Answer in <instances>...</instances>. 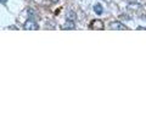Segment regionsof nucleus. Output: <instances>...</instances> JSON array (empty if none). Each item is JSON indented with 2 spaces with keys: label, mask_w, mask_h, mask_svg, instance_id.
Masks as SVG:
<instances>
[{
  "label": "nucleus",
  "mask_w": 146,
  "mask_h": 122,
  "mask_svg": "<svg viewBox=\"0 0 146 122\" xmlns=\"http://www.w3.org/2000/svg\"><path fill=\"white\" fill-rule=\"evenodd\" d=\"M94 11L96 12V15H101L102 11H104L102 5H100V4H96V5H94Z\"/></svg>",
  "instance_id": "nucleus-5"
},
{
  "label": "nucleus",
  "mask_w": 146,
  "mask_h": 122,
  "mask_svg": "<svg viewBox=\"0 0 146 122\" xmlns=\"http://www.w3.org/2000/svg\"><path fill=\"white\" fill-rule=\"evenodd\" d=\"M90 27L93 29H104V23H102V21H100V20H94L91 22Z\"/></svg>",
  "instance_id": "nucleus-4"
},
{
  "label": "nucleus",
  "mask_w": 146,
  "mask_h": 122,
  "mask_svg": "<svg viewBox=\"0 0 146 122\" xmlns=\"http://www.w3.org/2000/svg\"><path fill=\"white\" fill-rule=\"evenodd\" d=\"M34 1H35V3H38V4H42V3H43V0H34Z\"/></svg>",
  "instance_id": "nucleus-7"
},
{
  "label": "nucleus",
  "mask_w": 146,
  "mask_h": 122,
  "mask_svg": "<svg viewBox=\"0 0 146 122\" xmlns=\"http://www.w3.org/2000/svg\"><path fill=\"white\" fill-rule=\"evenodd\" d=\"M110 28L115 29V31H125L127 29V26L123 25L122 22L115 21V22H111V23H110Z\"/></svg>",
  "instance_id": "nucleus-2"
},
{
  "label": "nucleus",
  "mask_w": 146,
  "mask_h": 122,
  "mask_svg": "<svg viewBox=\"0 0 146 122\" xmlns=\"http://www.w3.org/2000/svg\"><path fill=\"white\" fill-rule=\"evenodd\" d=\"M76 19H77V16H76V12H74V11L68 10V11L66 12V21H67V22H72V23H74Z\"/></svg>",
  "instance_id": "nucleus-3"
},
{
  "label": "nucleus",
  "mask_w": 146,
  "mask_h": 122,
  "mask_svg": "<svg viewBox=\"0 0 146 122\" xmlns=\"http://www.w3.org/2000/svg\"><path fill=\"white\" fill-rule=\"evenodd\" d=\"M51 1H52V3H57V1H58V0H51Z\"/></svg>",
  "instance_id": "nucleus-9"
},
{
  "label": "nucleus",
  "mask_w": 146,
  "mask_h": 122,
  "mask_svg": "<svg viewBox=\"0 0 146 122\" xmlns=\"http://www.w3.org/2000/svg\"><path fill=\"white\" fill-rule=\"evenodd\" d=\"M23 28H25V29H27V31H36V29L39 28V26L36 25V22H35L34 20L29 19V20H27V21L25 22Z\"/></svg>",
  "instance_id": "nucleus-1"
},
{
  "label": "nucleus",
  "mask_w": 146,
  "mask_h": 122,
  "mask_svg": "<svg viewBox=\"0 0 146 122\" xmlns=\"http://www.w3.org/2000/svg\"><path fill=\"white\" fill-rule=\"evenodd\" d=\"M106 1H108V0H106Z\"/></svg>",
  "instance_id": "nucleus-10"
},
{
  "label": "nucleus",
  "mask_w": 146,
  "mask_h": 122,
  "mask_svg": "<svg viewBox=\"0 0 146 122\" xmlns=\"http://www.w3.org/2000/svg\"><path fill=\"white\" fill-rule=\"evenodd\" d=\"M128 9H129V10H139V9H140V4H138V3H130L129 5H128Z\"/></svg>",
  "instance_id": "nucleus-6"
},
{
  "label": "nucleus",
  "mask_w": 146,
  "mask_h": 122,
  "mask_svg": "<svg viewBox=\"0 0 146 122\" xmlns=\"http://www.w3.org/2000/svg\"><path fill=\"white\" fill-rule=\"evenodd\" d=\"M7 1V0H0V3H1V4H5Z\"/></svg>",
  "instance_id": "nucleus-8"
}]
</instances>
